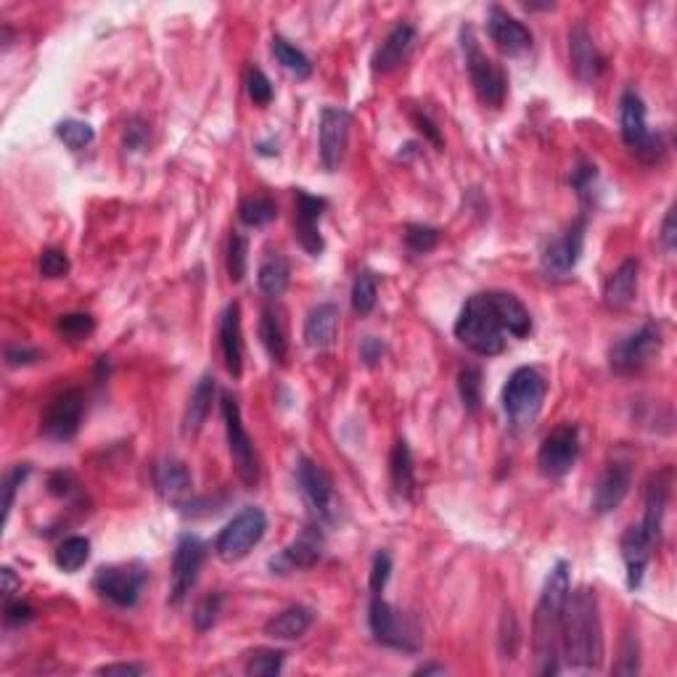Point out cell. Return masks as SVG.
<instances>
[{"label":"cell","instance_id":"1","mask_svg":"<svg viewBox=\"0 0 677 677\" xmlns=\"http://www.w3.org/2000/svg\"><path fill=\"white\" fill-rule=\"evenodd\" d=\"M561 656L577 670H598L603 664V622L596 590L569 588L566 593L561 611Z\"/></svg>","mask_w":677,"mask_h":677},{"label":"cell","instance_id":"2","mask_svg":"<svg viewBox=\"0 0 677 677\" xmlns=\"http://www.w3.org/2000/svg\"><path fill=\"white\" fill-rule=\"evenodd\" d=\"M569 564L558 561L545 580L543 596L535 609V656L540 675H556L558 656H561V611H564L566 593H569Z\"/></svg>","mask_w":677,"mask_h":677},{"label":"cell","instance_id":"3","mask_svg":"<svg viewBox=\"0 0 677 677\" xmlns=\"http://www.w3.org/2000/svg\"><path fill=\"white\" fill-rule=\"evenodd\" d=\"M455 336L466 344L471 352L482 358H495L506 350V331L500 326V318L490 302V294H474L463 305L461 315L455 320Z\"/></svg>","mask_w":677,"mask_h":677},{"label":"cell","instance_id":"4","mask_svg":"<svg viewBox=\"0 0 677 677\" xmlns=\"http://www.w3.org/2000/svg\"><path fill=\"white\" fill-rule=\"evenodd\" d=\"M545 392H548V384L537 368H529V365L516 368L503 387V410H506L508 421L516 429H527L535 424L543 410Z\"/></svg>","mask_w":677,"mask_h":677},{"label":"cell","instance_id":"5","mask_svg":"<svg viewBox=\"0 0 677 677\" xmlns=\"http://www.w3.org/2000/svg\"><path fill=\"white\" fill-rule=\"evenodd\" d=\"M461 40L463 53H466V67H469L471 85L477 90L479 101H482L484 106L500 109L508 93L506 72H503V67H500L498 61H492L490 56L479 48V40L471 27H463Z\"/></svg>","mask_w":677,"mask_h":677},{"label":"cell","instance_id":"6","mask_svg":"<svg viewBox=\"0 0 677 677\" xmlns=\"http://www.w3.org/2000/svg\"><path fill=\"white\" fill-rule=\"evenodd\" d=\"M220 410H223L225 421V434H228V450H231L233 466H236V474H239L241 482L252 490L260 484V455L254 450V442L249 437L244 426V418H241L239 400L228 392H223L220 397Z\"/></svg>","mask_w":677,"mask_h":677},{"label":"cell","instance_id":"7","mask_svg":"<svg viewBox=\"0 0 677 677\" xmlns=\"http://www.w3.org/2000/svg\"><path fill=\"white\" fill-rule=\"evenodd\" d=\"M265 532H268V516H265V511L254 506L241 508L239 514L220 529V535L215 540V553L223 558L225 564L241 561L265 537Z\"/></svg>","mask_w":677,"mask_h":677},{"label":"cell","instance_id":"8","mask_svg":"<svg viewBox=\"0 0 677 677\" xmlns=\"http://www.w3.org/2000/svg\"><path fill=\"white\" fill-rule=\"evenodd\" d=\"M662 352V328L656 323H643L638 331H633L625 339H619L609 350L611 371L619 376H633L640 373L646 365L654 363Z\"/></svg>","mask_w":677,"mask_h":677},{"label":"cell","instance_id":"9","mask_svg":"<svg viewBox=\"0 0 677 677\" xmlns=\"http://www.w3.org/2000/svg\"><path fill=\"white\" fill-rule=\"evenodd\" d=\"M619 125H622V141L643 162H656L664 154V143L659 135L648 130L646 104L633 90H627L619 101Z\"/></svg>","mask_w":677,"mask_h":677},{"label":"cell","instance_id":"10","mask_svg":"<svg viewBox=\"0 0 677 677\" xmlns=\"http://www.w3.org/2000/svg\"><path fill=\"white\" fill-rule=\"evenodd\" d=\"M297 484L302 495H305L307 506L313 508V514L323 524H336L339 521V495L334 490V479L328 477V471L320 463L310 458H299L297 461Z\"/></svg>","mask_w":677,"mask_h":677},{"label":"cell","instance_id":"11","mask_svg":"<svg viewBox=\"0 0 677 677\" xmlns=\"http://www.w3.org/2000/svg\"><path fill=\"white\" fill-rule=\"evenodd\" d=\"M146 580H149V572L141 564H114L98 569L93 577V588L114 606L133 609L146 588Z\"/></svg>","mask_w":677,"mask_h":677},{"label":"cell","instance_id":"12","mask_svg":"<svg viewBox=\"0 0 677 677\" xmlns=\"http://www.w3.org/2000/svg\"><path fill=\"white\" fill-rule=\"evenodd\" d=\"M368 625H371L376 643H381V646L397 648V651H418L416 627L410 625L408 617H402V611H397L381 596L371 598Z\"/></svg>","mask_w":677,"mask_h":677},{"label":"cell","instance_id":"13","mask_svg":"<svg viewBox=\"0 0 677 677\" xmlns=\"http://www.w3.org/2000/svg\"><path fill=\"white\" fill-rule=\"evenodd\" d=\"M577 458H580V429L574 424H561L543 439L537 466L545 477L561 479L574 469Z\"/></svg>","mask_w":677,"mask_h":677},{"label":"cell","instance_id":"14","mask_svg":"<svg viewBox=\"0 0 677 677\" xmlns=\"http://www.w3.org/2000/svg\"><path fill=\"white\" fill-rule=\"evenodd\" d=\"M207 556V545L196 535H180L172 556V580H170V603L180 606L199 580L201 564Z\"/></svg>","mask_w":677,"mask_h":677},{"label":"cell","instance_id":"15","mask_svg":"<svg viewBox=\"0 0 677 677\" xmlns=\"http://www.w3.org/2000/svg\"><path fill=\"white\" fill-rule=\"evenodd\" d=\"M582 246H585V220H577L545 246L543 257H540L543 276L551 278V281L572 276V270L577 268V262L582 257Z\"/></svg>","mask_w":677,"mask_h":677},{"label":"cell","instance_id":"16","mask_svg":"<svg viewBox=\"0 0 677 677\" xmlns=\"http://www.w3.org/2000/svg\"><path fill=\"white\" fill-rule=\"evenodd\" d=\"M352 114L342 106H326L320 112V162L328 172L339 170L350 143Z\"/></svg>","mask_w":677,"mask_h":677},{"label":"cell","instance_id":"17","mask_svg":"<svg viewBox=\"0 0 677 677\" xmlns=\"http://www.w3.org/2000/svg\"><path fill=\"white\" fill-rule=\"evenodd\" d=\"M82 410H85V402H82V395L75 389L53 397L43 413L45 437L56 439V442H67V439L75 437L80 432Z\"/></svg>","mask_w":677,"mask_h":677},{"label":"cell","instance_id":"18","mask_svg":"<svg viewBox=\"0 0 677 677\" xmlns=\"http://www.w3.org/2000/svg\"><path fill=\"white\" fill-rule=\"evenodd\" d=\"M633 487V466L627 461H611L593 487V514L606 516L622 506L627 492Z\"/></svg>","mask_w":677,"mask_h":677},{"label":"cell","instance_id":"19","mask_svg":"<svg viewBox=\"0 0 677 677\" xmlns=\"http://www.w3.org/2000/svg\"><path fill=\"white\" fill-rule=\"evenodd\" d=\"M487 32H490L492 43L498 45L500 51L508 56H519V53L532 48V32L524 22H519L516 16H511L506 8L490 6L487 14Z\"/></svg>","mask_w":677,"mask_h":677},{"label":"cell","instance_id":"20","mask_svg":"<svg viewBox=\"0 0 677 677\" xmlns=\"http://www.w3.org/2000/svg\"><path fill=\"white\" fill-rule=\"evenodd\" d=\"M326 209V199L320 196H310L307 191H297V215H294V236H297L299 246L305 249L307 254L318 257L326 244H323V236H320V215Z\"/></svg>","mask_w":677,"mask_h":677},{"label":"cell","instance_id":"21","mask_svg":"<svg viewBox=\"0 0 677 677\" xmlns=\"http://www.w3.org/2000/svg\"><path fill=\"white\" fill-rule=\"evenodd\" d=\"M569 59H572L574 75L588 85L598 82V77L606 72V56L598 51V45L593 43L585 27H574L569 32Z\"/></svg>","mask_w":677,"mask_h":677},{"label":"cell","instance_id":"22","mask_svg":"<svg viewBox=\"0 0 677 677\" xmlns=\"http://www.w3.org/2000/svg\"><path fill=\"white\" fill-rule=\"evenodd\" d=\"M619 548H622V558H625L627 566V585L633 590L640 588L656 543L648 537V532L640 524H633V527L625 529V535L619 540Z\"/></svg>","mask_w":677,"mask_h":677},{"label":"cell","instance_id":"23","mask_svg":"<svg viewBox=\"0 0 677 677\" xmlns=\"http://www.w3.org/2000/svg\"><path fill=\"white\" fill-rule=\"evenodd\" d=\"M220 347H223L225 368L233 379L244 373V339H241V305L231 302L220 318Z\"/></svg>","mask_w":677,"mask_h":677},{"label":"cell","instance_id":"24","mask_svg":"<svg viewBox=\"0 0 677 677\" xmlns=\"http://www.w3.org/2000/svg\"><path fill=\"white\" fill-rule=\"evenodd\" d=\"M670 490H672V469L659 471L651 482H648L646 490V514L640 527L646 529L648 537L659 545L662 540V524H664V511H667V503H670Z\"/></svg>","mask_w":677,"mask_h":677},{"label":"cell","instance_id":"25","mask_svg":"<svg viewBox=\"0 0 677 677\" xmlns=\"http://www.w3.org/2000/svg\"><path fill=\"white\" fill-rule=\"evenodd\" d=\"M416 45V27L413 24H397L395 30L389 32L387 40L381 43V48L373 53V69L387 75V72H395L397 67H402L408 61L410 51Z\"/></svg>","mask_w":677,"mask_h":677},{"label":"cell","instance_id":"26","mask_svg":"<svg viewBox=\"0 0 677 677\" xmlns=\"http://www.w3.org/2000/svg\"><path fill=\"white\" fill-rule=\"evenodd\" d=\"M638 273V260H625L611 273L606 286H603V302L609 310L619 313V310H627L633 305L635 294H638Z\"/></svg>","mask_w":677,"mask_h":677},{"label":"cell","instance_id":"27","mask_svg":"<svg viewBox=\"0 0 677 677\" xmlns=\"http://www.w3.org/2000/svg\"><path fill=\"white\" fill-rule=\"evenodd\" d=\"M217 395V381L212 373H204L196 384L194 395L188 400L186 418H183V434L186 437H194L201 432V426L207 424L209 413H212V405H215Z\"/></svg>","mask_w":677,"mask_h":677},{"label":"cell","instance_id":"28","mask_svg":"<svg viewBox=\"0 0 677 677\" xmlns=\"http://www.w3.org/2000/svg\"><path fill=\"white\" fill-rule=\"evenodd\" d=\"M490 294V302L495 307V313L500 318V326L503 331L516 339H524L532 331V318H529V310L521 305V299H516L514 294L508 291H487Z\"/></svg>","mask_w":677,"mask_h":677},{"label":"cell","instance_id":"29","mask_svg":"<svg viewBox=\"0 0 677 677\" xmlns=\"http://www.w3.org/2000/svg\"><path fill=\"white\" fill-rule=\"evenodd\" d=\"M320 548H323V545H320L318 532L305 529L294 543H289L283 548L278 561H273V569H276V566L278 569H313L320 561V553H323Z\"/></svg>","mask_w":677,"mask_h":677},{"label":"cell","instance_id":"30","mask_svg":"<svg viewBox=\"0 0 677 677\" xmlns=\"http://www.w3.org/2000/svg\"><path fill=\"white\" fill-rule=\"evenodd\" d=\"M339 334V310L336 305H318L307 315L305 342L313 350H328Z\"/></svg>","mask_w":677,"mask_h":677},{"label":"cell","instance_id":"31","mask_svg":"<svg viewBox=\"0 0 677 677\" xmlns=\"http://www.w3.org/2000/svg\"><path fill=\"white\" fill-rule=\"evenodd\" d=\"M315 611L310 606H289L265 625V635L273 640H297L313 627Z\"/></svg>","mask_w":677,"mask_h":677},{"label":"cell","instance_id":"32","mask_svg":"<svg viewBox=\"0 0 677 677\" xmlns=\"http://www.w3.org/2000/svg\"><path fill=\"white\" fill-rule=\"evenodd\" d=\"M154 484H157L159 495L170 500H178L180 495H186L194 484L191 471L180 458H164L154 466Z\"/></svg>","mask_w":677,"mask_h":677},{"label":"cell","instance_id":"33","mask_svg":"<svg viewBox=\"0 0 677 677\" xmlns=\"http://www.w3.org/2000/svg\"><path fill=\"white\" fill-rule=\"evenodd\" d=\"M260 339L265 350L276 363H286L289 358V334H286V323L278 307H265L260 318Z\"/></svg>","mask_w":677,"mask_h":677},{"label":"cell","instance_id":"34","mask_svg":"<svg viewBox=\"0 0 677 677\" xmlns=\"http://www.w3.org/2000/svg\"><path fill=\"white\" fill-rule=\"evenodd\" d=\"M389 477H392V487L402 500L413 498L416 492V469H413V453L405 439H397L389 455Z\"/></svg>","mask_w":677,"mask_h":677},{"label":"cell","instance_id":"35","mask_svg":"<svg viewBox=\"0 0 677 677\" xmlns=\"http://www.w3.org/2000/svg\"><path fill=\"white\" fill-rule=\"evenodd\" d=\"M291 281V268L289 260L278 252H270L265 260H262L260 270H257V283L260 289L268 294V297H281L283 291L289 289Z\"/></svg>","mask_w":677,"mask_h":677},{"label":"cell","instance_id":"36","mask_svg":"<svg viewBox=\"0 0 677 677\" xmlns=\"http://www.w3.org/2000/svg\"><path fill=\"white\" fill-rule=\"evenodd\" d=\"M278 217L276 201L268 196H246L239 204V220L249 228H262V225L273 223Z\"/></svg>","mask_w":677,"mask_h":677},{"label":"cell","instance_id":"37","mask_svg":"<svg viewBox=\"0 0 677 677\" xmlns=\"http://www.w3.org/2000/svg\"><path fill=\"white\" fill-rule=\"evenodd\" d=\"M273 53H276L278 64H281L286 72H291V75L297 77V80H307V77L313 75V64H310V59L286 38H273Z\"/></svg>","mask_w":677,"mask_h":677},{"label":"cell","instance_id":"38","mask_svg":"<svg viewBox=\"0 0 677 677\" xmlns=\"http://www.w3.org/2000/svg\"><path fill=\"white\" fill-rule=\"evenodd\" d=\"M90 558V543L88 537H67L64 543L56 548V556H53V561H56V566H59L61 572H77V569H82L85 566V561Z\"/></svg>","mask_w":677,"mask_h":677},{"label":"cell","instance_id":"39","mask_svg":"<svg viewBox=\"0 0 677 677\" xmlns=\"http://www.w3.org/2000/svg\"><path fill=\"white\" fill-rule=\"evenodd\" d=\"M376 299H379V278L373 276L371 270H360L352 286V310L358 315L373 313Z\"/></svg>","mask_w":677,"mask_h":677},{"label":"cell","instance_id":"40","mask_svg":"<svg viewBox=\"0 0 677 677\" xmlns=\"http://www.w3.org/2000/svg\"><path fill=\"white\" fill-rule=\"evenodd\" d=\"M458 392H461L463 408L469 413H477L482 405V371L477 365H463L458 373Z\"/></svg>","mask_w":677,"mask_h":677},{"label":"cell","instance_id":"41","mask_svg":"<svg viewBox=\"0 0 677 677\" xmlns=\"http://www.w3.org/2000/svg\"><path fill=\"white\" fill-rule=\"evenodd\" d=\"M283 659H286L283 651H276V648H260V651H254V654L249 656V662H246V675L249 677L281 675Z\"/></svg>","mask_w":677,"mask_h":677},{"label":"cell","instance_id":"42","mask_svg":"<svg viewBox=\"0 0 677 677\" xmlns=\"http://www.w3.org/2000/svg\"><path fill=\"white\" fill-rule=\"evenodd\" d=\"M56 135L64 141V146H69L72 151H80L93 143L96 130H93L88 122H82V120H64L56 125Z\"/></svg>","mask_w":677,"mask_h":677},{"label":"cell","instance_id":"43","mask_svg":"<svg viewBox=\"0 0 677 677\" xmlns=\"http://www.w3.org/2000/svg\"><path fill=\"white\" fill-rule=\"evenodd\" d=\"M56 328H59V334L64 339H69V342H82V339H88L96 331V320L90 318L88 313H67L61 315Z\"/></svg>","mask_w":677,"mask_h":677},{"label":"cell","instance_id":"44","mask_svg":"<svg viewBox=\"0 0 677 677\" xmlns=\"http://www.w3.org/2000/svg\"><path fill=\"white\" fill-rule=\"evenodd\" d=\"M439 244V231L437 228H429V225H408L405 228V246H408L410 254H429L434 252Z\"/></svg>","mask_w":677,"mask_h":677},{"label":"cell","instance_id":"45","mask_svg":"<svg viewBox=\"0 0 677 677\" xmlns=\"http://www.w3.org/2000/svg\"><path fill=\"white\" fill-rule=\"evenodd\" d=\"M223 601H225L223 593H212V596H204L196 603L194 627L199 633H207V630L215 627L217 617H220V611H223Z\"/></svg>","mask_w":677,"mask_h":677},{"label":"cell","instance_id":"46","mask_svg":"<svg viewBox=\"0 0 677 677\" xmlns=\"http://www.w3.org/2000/svg\"><path fill=\"white\" fill-rule=\"evenodd\" d=\"M249 254V241H246L244 233H233L231 244H228V273H231V281L239 283L246 276V257Z\"/></svg>","mask_w":677,"mask_h":677},{"label":"cell","instance_id":"47","mask_svg":"<svg viewBox=\"0 0 677 677\" xmlns=\"http://www.w3.org/2000/svg\"><path fill=\"white\" fill-rule=\"evenodd\" d=\"M246 90H249V98H252L257 106H268L273 101V85H270L268 75L262 69L252 67L249 75H246Z\"/></svg>","mask_w":677,"mask_h":677},{"label":"cell","instance_id":"48","mask_svg":"<svg viewBox=\"0 0 677 677\" xmlns=\"http://www.w3.org/2000/svg\"><path fill=\"white\" fill-rule=\"evenodd\" d=\"M27 477H30V466H27V463H19V466H14V469L6 474V479H3V514H6V519L11 516V508H14L16 490L22 487Z\"/></svg>","mask_w":677,"mask_h":677},{"label":"cell","instance_id":"49","mask_svg":"<svg viewBox=\"0 0 677 677\" xmlns=\"http://www.w3.org/2000/svg\"><path fill=\"white\" fill-rule=\"evenodd\" d=\"M617 675H638L640 672V646L638 638L633 633H627L625 643H622V651H619V662L614 667Z\"/></svg>","mask_w":677,"mask_h":677},{"label":"cell","instance_id":"50","mask_svg":"<svg viewBox=\"0 0 677 677\" xmlns=\"http://www.w3.org/2000/svg\"><path fill=\"white\" fill-rule=\"evenodd\" d=\"M69 273V257L61 249H45L40 254V276L45 278H61Z\"/></svg>","mask_w":677,"mask_h":677},{"label":"cell","instance_id":"51","mask_svg":"<svg viewBox=\"0 0 677 677\" xmlns=\"http://www.w3.org/2000/svg\"><path fill=\"white\" fill-rule=\"evenodd\" d=\"M596 178H598L596 164L588 162V159H580V164H577V170L572 172V178H569V180H572L574 191L580 194V199L588 201L590 199V191H593V186H596Z\"/></svg>","mask_w":677,"mask_h":677},{"label":"cell","instance_id":"52","mask_svg":"<svg viewBox=\"0 0 677 677\" xmlns=\"http://www.w3.org/2000/svg\"><path fill=\"white\" fill-rule=\"evenodd\" d=\"M389 574H392V556H389V551H379L376 556H373V566H371L373 596H381V590L387 588Z\"/></svg>","mask_w":677,"mask_h":677},{"label":"cell","instance_id":"53","mask_svg":"<svg viewBox=\"0 0 677 677\" xmlns=\"http://www.w3.org/2000/svg\"><path fill=\"white\" fill-rule=\"evenodd\" d=\"M32 617H35V609H32L30 603H27V601H11V598H8V603H6V625L8 627L27 625Z\"/></svg>","mask_w":677,"mask_h":677},{"label":"cell","instance_id":"54","mask_svg":"<svg viewBox=\"0 0 677 677\" xmlns=\"http://www.w3.org/2000/svg\"><path fill=\"white\" fill-rule=\"evenodd\" d=\"M146 138H149V130H146V125H143V122L138 120V117H135V120L127 122L125 149H130V151L143 149V143H146Z\"/></svg>","mask_w":677,"mask_h":677},{"label":"cell","instance_id":"55","mask_svg":"<svg viewBox=\"0 0 677 677\" xmlns=\"http://www.w3.org/2000/svg\"><path fill=\"white\" fill-rule=\"evenodd\" d=\"M519 625H516V617L511 619V630H506V625H503V630H500V648H503V659H514L516 651H519Z\"/></svg>","mask_w":677,"mask_h":677},{"label":"cell","instance_id":"56","mask_svg":"<svg viewBox=\"0 0 677 677\" xmlns=\"http://www.w3.org/2000/svg\"><path fill=\"white\" fill-rule=\"evenodd\" d=\"M381 358H384V342L376 339V336H365L360 342V360L365 365H376Z\"/></svg>","mask_w":677,"mask_h":677},{"label":"cell","instance_id":"57","mask_svg":"<svg viewBox=\"0 0 677 677\" xmlns=\"http://www.w3.org/2000/svg\"><path fill=\"white\" fill-rule=\"evenodd\" d=\"M38 358H40L38 352L30 350V347H22V344H11L6 350V363L11 365V368H16V365H30Z\"/></svg>","mask_w":677,"mask_h":677},{"label":"cell","instance_id":"58","mask_svg":"<svg viewBox=\"0 0 677 677\" xmlns=\"http://www.w3.org/2000/svg\"><path fill=\"white\" fill-rule=\"evenodd\" d=\"M413 120H416L418 130H421V133H424L426 141H432V143H434V149H439V151L445 149V143H442V135H439V127L434 125V122L429 120V117H426V114L416 112V114H413Z\"/></svg>","mask_w":677,"mask_h":677},{"label":"cell","instance_id":"59","mask_svg":"<svg viewBox=\"0 0 677 677\" xmlns=\"http://www.w3.org/2000/svg\"><path fill=\"white\" fill-rule=\"evenodd\" d=\"M662 244L667 252H672L677 244V231H675V207H670V212H667V217H664L662 223Z\"/></svg>","mask_w":677,"mask_h":677},{"label":"cell","instance_id":"60","mask_svg":"<svg viewBox=\"0 0 677 677\" xmlns=\"http://www.w3.org/2000/svg\"><path fill=\"white\" fill-rule=\"evenodd\" d=\"M143 667L141 664H106V667H101L98 670V675H127V677H135V675H143Z\"/></svg>","mask_w":677,"mask_h":677},{"label":"cell","instance_id":"61","mask_svg":"<svg viewBox=\"0 0 677 677\" xmlns=\"http://www.w3.org/2000/svg\"><path fill=\"white\" fill-rule=\"evenodd\" d=\"M48 484H51L53 495H59V498H64V495L72 492V477H69V474H53Z\"/></svg>","mask_w":677,"mask_h":677},{"label":"cell","instance_id":"62","mask_svg":"<svg viewBox=\"0 0 677 677\" xmlns=\"http://www.w3.org/2000/svg\"><path fill=\"white\" fill-rule=\"evenodd\" d=\"M0 577H3V596L11 598L16 593V588L22 585V582L16 580V574L11 566H3V572H0Z\"/></svg>","mask_w":677,"mask_h":677},{"label":"cell","instance_id":"63","mask_svg":"<svg viewBox=\"0 0 677 677\" xmlns=\"http://www.w3.org/2000/svg\"><path fill=\"white\" fill-rule=\"evenodd\" d=\"M416 675H445V667L442 664H426V667H418Z\"/></svg>","mask_w":677,"mask_h":677},{"label":"cell","instance_id":"64","mask_svg":"<svg viewBox=\"0 0 677 677\" xmlns=\"http://www.w3.org/2000/svg\"><path fill=\"white\" fill-rule=\"evenodd\" d=\"M524 8H529V11H548V8H553V3H524Z\"/></svg>","mask_w":677,"mask_h":677}]
</instances>
